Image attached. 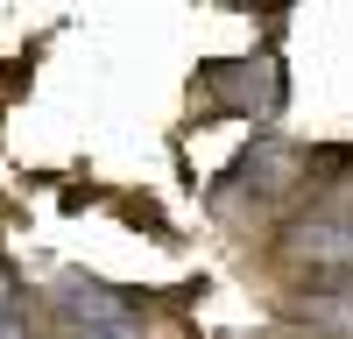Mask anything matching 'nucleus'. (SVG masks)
Returning <instances> with one entry per match:
<instances>
[{
  "label": "nucleus",
  "instance_id": "obj_1",
  "mask_svg": "<svg viewBox=\"0 0 353 339\" xmlns=\"http://www.w3.org/2000/svg\"><path fill=\"white\" fill-rule=\"evenodd\" d=\"M290 262H304L318 276H353V212H318L297 226L290 240Z\"/></svg>",
  "mask_w": 353,
  "mask_h": 339
}]
</instances>
